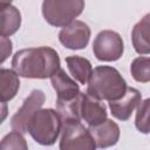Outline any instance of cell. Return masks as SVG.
Returning a JSON list of instances; mask_svg holds the SVG:
<instances>
[{
    "label": "cell",
    "mask_w": 150,
    "mask_h": 150,
    "mask_svg": "<svg viewBox=\"0 0 150 150\" xmlns=\"http://www.w3.org/2000/svg\"><path fill=\"white\" fill-rule=\"evenodd\" d=\"M84 93H80L75 98L62 101L56 100V110L60 112L62 120H80L81 117V107H82V100H83Z\"/></svg>",
    "instance_id": "e0dca14e"
},
{
    "label": "cell",
    "mask_w": 150,
    "mask_h": 150,
    "mask_svg": "<svg viewBox=\"0 0 150 150\" xmlns=\"http://www.w3.org/2000/svg\"><path fill=\"white\" fill-rule=\"evenodd\" d=\"M50 83L56 91L57 98L56 100H71L75 98L81 91H80V86L77 84L76 80L70 77L64 69L60 68L52 77H50Z\"/></svg>",
    "instance_id": "7c38bea8"
},
{
    "label": "cell",
    "mask_w": 150,
    "mask_h": 150,
    "mask_svg": "<svg viewBox=\"0 0 150 150\" xmlns=\"http://www.w3.org/2000/svg\"><path fill=\"white\" fill-rule=\"evenodd\" d=\"M0 35L1 36H12L14 35L21 26V13L20 11L8 4L0 5Z\"/></svg>",
    "instance_id": "5bb4252c"
},
{
    "label": "cell",
    "mask_w": 150,
    "mask_h": 150,
    "mask_svg": "<svg viewBox=\"0 0 150 150\" xmlns=\"http://www.w3.org/2000/svg\"><path fill=\"white\" fill-rule=\"evenodd\" d=\"M87 84V94L108 102L122 97L128 89L121 73L111 66L95 67Z\"/></svg>",
    "instance_id": "7a4b0ae2"
},
{
    "label": "cell",
    "mask_w": 150,
    "mask_h": 150,
    "mask_svg": "<svg viewBox=\"0 0 150 150\" xmlns=\"http://www.w3.org/2000/svg\"><path fill=\"white\" fill-rule=\"evenodd\" d=\"M81 117L82 121H84L89 127L96 125L108 118L107 108L104 103L101 102V100L86 93L82 100Z\"/></svg>",
    "instance_id": "8fae6325"
},
{
    "label": "cell",
    "mask_w": 150,
    "mask_h": 150,
    "mask_svg": "<svg viewBox=\"0 0 150 150\" xmlns=\"http://www.w3.org/2000/svg\"><path fill=\"white\" fill-rule=\"evenodd\" d=\"M131 42L139 55L150 54V13L145 14L131 30Z\"/></svg>",
    "instance_id": "4fadbf2b"
},
{
    "label": "cell",
    "mask_w": 150,
    "mask_h": 150,
    "mask_svg": "<svg viewBox=\"0 0 150 150\" xmlns=\"http://www.w3.org/2000/svg\"><path fill=\"white\" fill-rule=\"evenodd\" d=\"M0 42H1V63H4L7 57L12 54V41L6 38V36H1L0 39Z\"/></svg>",
    "instance_id": "44dd1931"
},
{
    "label": "cell",
    "mask_w": 150,
    "mask_h": 150,
    "mask_svg": "<svg viewBox=\"0 0 150 150\" xmlns=\"http://www.w3.org/2000/svg\"><path fill=\"white\" fill-rule=\"evenodd\" d=\"M12 68L25 79H50L60 68V56L47 46L18 50L12 59Z\"/></svg>",
    "instance_id": "6da1fadb"
},
{
    "label": "cell",
    "mask_w": 150,
    "mask_h": 150,
    "mask_svg": "<svg viewBox=\"0 0 150 150\" xmlns=\"http://www.w3.org/2000/svg\"><path fill=\"white\" fill-rule=\"evenodd\" d=\"M89 131L94 137L97 148L105 149L116 145L120 139V127L112 120H105L102 123L89 127Z\"/></svg>",
    "instance_id": "30bf717a"
},
{
    "label": "cell",
    "mask_w": 150,
    "mask_h": 150,
    "mask_svg": "<svg viewBox=\"0 0 150 150\" xmlns=\"http://www.w3.org/2000/svg\"><path fill=\"white\" fill-rule=\"evenodd\" d=\"M41 9L47 23L64 27L82 14L84 0H43Z\"/></svg>",
    "instance_id": "277c9868"
},
{
    "label": "cell",
    "mask_w": 150,
    "mask_h": 150,
    "mask_svg": "<svg viewBox=\"0 0 150 150\" xmlns=\"http://www.w3.org/2000/svg\"><path fill=\"white\" fill-rule=\"evenodd\" d=\"M130 73L135 81L150 82V56H138L130 64Z\"/></svg>",
    "instance_id": "ac0fdd59"
},
{
    "label": "cell",
    "mask_w": 150,
    "mask_h": 150,
    "mask_svg": "<svg viewBox=\"0 0 150 150\" xmlns=\"http://www.w3.org/2000/svg\"><path fill=\"white\" fill-rule=\"evenodd\" d=\"M135 127L141 134H150V97L141 101L138 104Z\"/></svg>",
    "instance_id": "d6986e66"
},
{
    "label": "cell",
    "mask_w": 150,
    "mask_h": 150,
    "mask_svg": "<svg viewBox=\"0 0 150 150\" xmlns=\"http://www.w3.org/2000/svg\"><path fill=\"white\" fill-rule=\"evenodd\" d=\"M12 0H0V5H8L11 4Z\"/></svg>",
    "instance_id": "7402d4cb"
},
{
    "label": "cell",
    "mask_w": 150,
    "mask_h": 150,
    "mask_svg": "<svg viewBox=\"0 0 150 150\" xmlns=\"http://www.w3.org/2000/svg\"><path fill=\"white\" fill-rule=\"evenodd\" d=\"M59 148L61 150H94L97 145L89 128L87 129L80 120H64Z\"/></svg>",
    "instance_id": "5b68a950"
},
{
    "label": "cell",
    "mask_w": 150,
    "mask_h": 150,
    "mask_svg": "<svg viewBox=\"0 0 150 150\" xmlns=\"http://www.w3.org/2000/svg\"><path fill=\"white\" fill-rule=\"evenodd\" d=\"M90 35L91 30L86 22L74 20L69 25L62 27L59 33V41L68 49L79 50L88 46Z\"/></svg>",
    "instance_id": "ba28073f"
},
{
    "label": "cell",
    "mask_w": 150,
    "mask_h": 150,
    "mask_svg": "<svg viewBox=\"0 0 150 150\" xmlns=\"http://www.w3.org/2000/svg\"><path fill=\"white\" fill-rule=\"evenodd\" d=\"M0 149L7 150V149H19V150H27L28 145L26 143V139L22 135V132L18 130H13L9 134H7L2 139L0 144Z\"/></svg>",
    "instance_id": "ffe728a7"
},
{
    "label": "cell",
    "mask_w": 150,
    "mask_h": 150,
    "mask_svg": "<svg viewBox=\"0 0 150 150\" xmlns=\"http://www.w3.org/2000/svg\"><path fill=\"white\" fill-rule=\"evenodd\" d=\"M46 96L40 89H34L25 98L22 105L11 118V127L13 130H18L22 134L27 132V124L35 111L42 108Z\"/></svg>",
    "instance_id": "52a82bcc"
},
{
    "label": "cell",
    "mask_w": 150,
    "mask_h": 150,
    "mask_svg": "<svg viewBox=\"0 0 150 150\" xmlns=\"http://www.w3.org/2000/svg\"><path fill=\"white\" fill-rule=\"evenodd\" d=\"M66 64L73 79H75L81 84H87L91 73L93 67L88 59L80 55H71L66 57Z\"/></svg>",
    "instance_id": "9a60e30c"
},
{
    "label": "cell",
    "mask_w": 150,
    "mask_h": 150,
    "mask_svg": "<svg viewBox=\"0 0 150 150\" xmlns=\"http://www.w3.org/2000/svg\"><path fill=\"white\" fill-rule=\"evenodd\" d=\"M63 120L55 109H39L34 112L27 124V132L41 145H53L62 130Z\"/></svg>",
    "instance_id": "3957f363"
},
{
    "label": "cell",
    "mask_w": 150,
    "mask_h": 150,
    "mask_svg": "<svg viewBox=\"0 0 150 150\" xmlns=\"http://www.w3.org/2000/svg\"><path fill=\"white\" fill-rule=\"evenodd\" d=\"M20 88L19 75L14 69H0V101L6 103L13 100Z\"/></svg>",
    "instance_id": "2e32d148"
},
{
    "label": "cell",
    "mask_w": 150,
    "mask_h": 150,
    "mask_svg": "<svg viewBox=\"0 0 150 150\" xmlns=\"http://www.w3.org/2000/svg\"><path fill=\"white\" fill-rule=\"evenodd\" d=\"M124 42L122 36L110 29L101 30L93 42V53L98 61L114 62L122 57Z\"/></svg>",
    "instance_id": "8992f818"
},
{
    "label": "cell",
    "mask_w": 150,
    "mask_h": 150,
    "mask_svg": "<svg viewBox=\"0 0 150 150\" xmlns=\"http://www.w3.org/2000/svg\"><path fill=\"white\" fill-rule=\"evenodd\" d=\"M142 101V94L136 88L128 87L124 95L117 100L109 101V109L111 115L120 121H128L134 110Z\"/></svg>",
    "instance_id": "9c48e42d"
}]
</instances>
